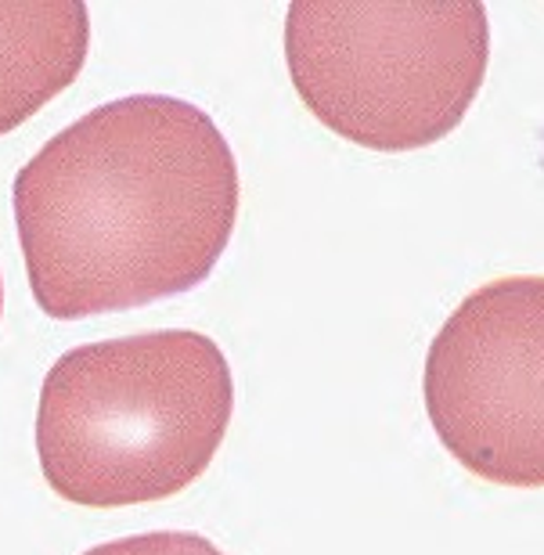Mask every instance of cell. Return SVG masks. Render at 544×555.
I'll use <instances>...</instances> for the list:
<instances>
[{
  "label": "cell",
  "instance_id": "1",
  "mask_svg": "<svg viewBox=\"0 0 544 555\" xmlns=\"http://www.w3.org/2000/svg\"><path fill=\"white\" fill-rule=\"evenodd\" d=\"M238 163L206 108L130 94L59 130L15 173L33 299L59 321L181 296L224 257Z\"/></svg>",
  "mask_w": 544,
  "mask_h": 555
},
{
  "label": "cell",
  "instance_id": "2",
  "mask_svg": "<svg viewBox=\"0 0 544 555\" xmlns=\"http://www.w3.org/2000/svg\"><path fill=\"white\" fill-rule=\"evenodd\" d=\"M231 412V364L203 332L163 328L87 343L43 375V480L87 508L163 502L209 469Z\"/></svg>",
  "mask_w": 544,
  "mask_h": 555
},
{
  "label": "cell",
  "instance_id": "3",
  "mask_svg": "<svg viewBox=\"0 0 544 555\" xmlns=\"http://www.w3.org/2000/svg\"><path fill=\"white\" fill-rule=\"evenodd\" d=\"M285 62L296 94L328 130L375 152L448 138L491 62L476 0H293Z\"/></svg>",
  "mask_w": 544,
  "mask_h": 555
},
{
  "label": "cell",
  "instance_id": "4",
  "mask_svg": "<svg viewBox=\"0 0 544 555\" xmlns=\"http://www.w3.org/2000/svg\"><path fill=\"white\" fill-rule=\"evenodd\" d=\"M422 386L440 443L472 476L544 487V278H497L465 296Z\"/></svg>",
  "mask_w": 544,
  "mask_h": 555
},
{
  "label": "cell",
  "instance_id": "5",
  "mask_svg": "<svg viewBox=\"0 0 544 555\" xmlns=\"http://www.w3.org/2000/svg\"><path fill=\"white\" fill-rule=\"evenodd\" d=\"M91 15L80 0H0V134L37 116L80 76Z\"/></svg>",
  "mask_w": 544,
  "mask_h": 555
},
{
  "label": "cell",
  "instance_id": "6",
  "mask_svg": "<svg viewBox=\"0 0 544 555\" xmlns=\"http://www.w3.org/2000/svg\"><path fill=\"white\" fill-rule=\"evenodd\" d=\"M83 555H224L213 541L192 530H152V534H134L105 541V545L87 548Z\"/></svg>",
  "mask_w": 544,
  "mask_h": 555
},
{
  "label": "cell",
  "instance_id": "7",
  "mask_svg": "<svg viewBox=\"0 0 544 555\" xmlns=\"http://www.w3.org/2000/svg\"><path fill=\"white\" fill-rule=\"evenodd\" d=\"M0 310H4V285H0Z\"/></svg>",
  "mask_w": 544,
  "mask_h": 555
}]
</instances>
